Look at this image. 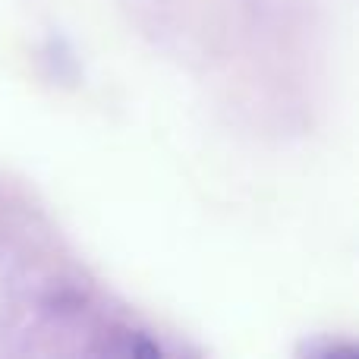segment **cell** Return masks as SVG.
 Returning <instances> with one entry per match:
<instances>
[]
</instances>
